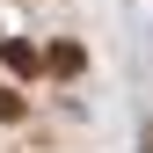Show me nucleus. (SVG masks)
I'll return each instance as SVG.
<instances>
[{
	"mask_svg": "<svg viewBox=\"0 0 153 153\" xmlns=\"http://www.w3.org/2000/svg\"><path fill=\"white\" fill-rule=\"evenodd\" d=\"M0 117H22V95L15 88H0Z\"/></svg>",
	"mask_w": 153,
	"mask_h": 153,
	"instance_id": "1",
	"label": "nucleus"
}]
</instances>
